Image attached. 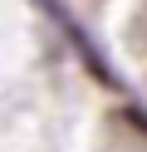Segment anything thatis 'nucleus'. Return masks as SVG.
I'll return each instance as SVG.
<instances>
[]
</instances>
